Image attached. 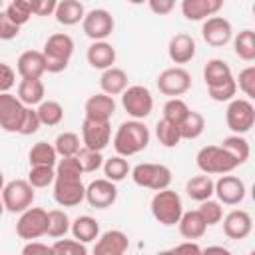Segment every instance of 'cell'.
Segmentation results:
<instances>
[{
  "mask_svg": "<svg viewBox=\"0 0 255 255\" xmlns=\"http://www.w3.org/2000/svg\"><path fill=\"white\" fill-rule=\"evenodd\" d=\"M149 137L151 133L143 120H126L114 133V149L118 155L129 157L143 151L149 145Z\"/></svg>",
  "mask_w": 255,
  "mask_h": 255,
  "instance_id": "1",
  "label": "cell"
},
{
  "mask_svg": "<svg viewBox=\"0 0 255 255\" xmlns=\"http://www.w3.org/2000/svg\"><path fill=\"white\" fill-rule=\"evenodd\" d=\"M74 40L70 34L64 32H56L52 36H48V40L44 42V58H46V72L48 74H60L68 68L70 58L74 54Z\"/></svg>",
  "mask_w": 255,
  "mask_h": 255,
  "instance_id": "2",
  "label": "cell"
},
{
  "mask_svg": "<svg viewBox=\"0 0 255 255\" xmlns=\"http://www.w3.org/2000/svg\"><path fill=\"white\" fill-rule=\"evenodd\" d=\"M195 163L201 173L207 175H223L231 173L233 169L239 167V161L223 147V145H205L197 151Z\"/></svg>",
  "mask_w": 255,
  "mask_h": 255,
  "instance_id": "3",
  "label": "cell"
},
{
  "mask_svg": "<svg viewBox=\"0 0 255 255\" xmlns=\"http://www.w3.org/2000/svg\"><path fill=\"white\" fill-rule=\"evenodd\" d=\"M149 209L157 223L171 227V225H177V221L183 213V203H181V197L177 191L165 187V189L155 191V195L149 201Z\"/></svg>",
  "mask_w": 255,
  "mask_h": 255,
  "instance_id": "4",
  "label": "cell"
},
{
  "mask_svg": "<svg viewBox=\"0 0 255 255\" xmlns=\"http://www.w3.org/2000/svg\"><path fill=\"white\" fill-rule=\"evenodd\" d=\"M52 185H54V199L62 207H76L86 197V185L80 173H56Z\"/></svg>",
  "mask_w": 255,
  "mask_h": 255,
  "instance_id": "5",
  "label": "cell"
},
{
  "mask_svg": "<svg viewBox=\"0 0 255 255\" xmlns=\"http://www.w3.org/2000/svg\"><path fill=\"white\" fill-rule=\"evenodd\" d=\"M129 175L135 185L151 191L165 189L171 183V169L163 163H137L135 167H131Z\"/></svg>",
  "mask_w": 255,
  "mask_h": 255,
  "instance_id": "6",
  "label": "cell"
},
{
  "mask_svg": "<svg viewBox=\"0 0 255 255\" xmlns=\"http://www.w3.org/2000/svg\"><path fill=\"white\" fill-rule=\"evenodd\" d=\"M36 199V191L28 179H12L2 187V203L10 213H22Z\"/></svg>",
  "mask_w": 255,
  "mask_h": 255,
  "instance_id": "7",
  "label": "cell"
},
{
  "mask_svg": "<svg viewBox=\"0 0 255 255\" xmlns=\"http://www.w3.org/2000/svg\"><path fill=\"white\" fill-rule=\"evenodd\" d=\"M225 124L233 133H247L255 126V108L249 98H233L225 110Z\"/></svg>",
  "mask_w": 255,
  "mask_h": 255,
  "instance_id": "8",
  "label": "cell"
},
{
  "mask_svg": "<svg viewBox=\"0 0 255 255\" xmlns=\"http://www.w3.org/2000/svg\"><path fill=\"white\" fill-rule=\"evenodd\" d=\"M120 96L122 106L131 120H145L153 110V96L145 86H128Z\"/></svg>",
  "mask_w": 255,
  "mask_h": 255,
  "instance_id": "9",
  "label": "cell"
},
{
  "mask_svg": "<svg viewBox=\"0 0 255 255\" xmlns=\"http://www.w3.org/2000/svg\"><path fill=\"white\" fill-rule=\"evenodd\" d=\"M48 229V211L42 207H28L20 213L16 221V235L24 241L40 239L46 235Z\"/></svg>",
  "mask_w": 255,
  "mask_h": 255,
  "instance_id": "10",
  "label": "cell"
},
{
  "mask_svg": "<svg viewBox=\"0 0 255 255\" xmlns=\"http://www.w3.org/2000/svg\"><path fill=\"white\" fill-rule=\"evenodd\" d=\"M155 86L157 90L163 94V96H169V98H179L183 94H187L191 90V74L181 68V66H173V68H165L157 80H155Z\"/></svg>",
  "mask_w": 255,
  "mask_h": 255,
  "instance_id": "11",
  "label": "cell"
},
{
  "mask_svg": "<svg viewBox=\"0 0 255 255\" xmlns=\"http://www.w3.org/2000/svg\"><path fill=\"white\" fill-rule=\"evenodd\" d=\"M114 28H116V20H114L112 12L106 8H94V10L86 12V16L82 20V30L92 42L106 40L108 36H112Z\"/></svg>",
  "mask_w": 255,
  "mask_h": 255,
  "instance_id": "12",
  "label": "cell"
},
{
  "mask_svg": "<svg viewBox=\"0 0 255 255\" xmlns=\"http://www.w3.org/2000/svg\"><path fill=\"white\" fill-rule=\"evenodd\" d=\"M213 195H217L221 205H239L247 195V187L241 177L223 173L217 181H213Z\"/></svg>",
  "mask_w": 255,
  "mask_h": 255,
  "instance_id": "13",
  "label": "cell"
},
{
  "mask_svg": "<svg viewBox=\"0 0 255 255\" xmlns=\"http://www.w3.org/2000/svg\"><path fill=\"white\" fill-rule=\"evenodd\" d=\"M26 106L18 100V96L10 92H0V128L8 133H18Z\"/></svg>",
  "mask_w": 255,
  "mask_h": 255,
  "instance_id": "14",
  "label": "cell"
},
{
  "mask_svg": "<svg viewBox=\"0 0 255 255\" xmlns=\"http://www.w3.org/2000/svg\"><path fill=\"white\" fill-rule=\"evenodd\" d=\"M201 38L205 44H209L213 48H223L233 38V26L223 16H217V14L209 16L201 24Z\"/></svg>",
  "mask_w": 255,
  "mask_h": 255,
  "instance_id": "15",
  "label": "cell"
},
{
  "mask_svg": "<svg viewBox=\"0 0 255 255\" xmlns=\"http://www.w3.org/2000/svg\"><path fill=\"white\" fill-rule=\"evenodd\" d=\"M90 207H96V209H108L116 203L118 199V187H116V181L108 179V177H102V179H94L86 185V197H84Z\"/></svg>",
  "mask_w": 255,
  "mask_h": 255,
  "instance_id": "16",
  "label": "cell"
},
{
  "mask_svg": "<svg viewBox=\"0 0 255 255\" xmlns=\"http://www.w3.org/2000/svg\"><path fill=\"white\" fill-rule=\"evenodd\" d=\"M112 139V126L110 122H96L84 118L82 122V145L88 149L104 151Z\"/></svg>",
  "mask_w": 255,
  "mask_h": 255,
  "instance_id": "17",
  "label": "cell"
},
{
  "mask_svg": "<svg viewBox=\"0 0 255 255\" xmlns=\"http://www.w3.org/2000/svg\"><path fill=\"white\" fill-rule=\"evenodd\" d=\"M221 221H223V233L235 241L249 237L253 231V219L245 209H231L227 215H223Z\"/></svg>",
  "mask_w": 255,
  "mask_h": 255,
  "instance_id": "18",
  "label": "cell"
},
{
  "mask_svg": "<svg viewBox=\"0 0 255 255\" xmlns=\"http://www.w3.org/2000/svg\"><path fill=\"white\" fill-rule=\"evenodd\" d=\"M195 52H197V44H195L193 36H189L185 32H177L175 36H171V40L167 44V56L177 66L191 62L195 58Z\"/></svg>",
  "mask_w": 255,
  "mask_h": 255,
  "instance_id": "19",
  "label": "cell"
},
{
  "mask_svg": "<svg viewBox=\"0 0 255 255\" xmlns=\"http://www.w3.org/2000/svg\"><path fill=\"white\" fill-rule=\"evenodd\" d=\"M129 247V239L120 229H108L102 235H98V241L94 245L96 255H124Z\"/></svg>",
  "mask_w": 255,
  "mask_h": 255,
  "instance_id": "20",
  "label": "cell"
},
{
  "mask_svg": "<svg viewBox=\"0 0 255 255\" xmlns=\"http://www.w3.org/2000/svg\"><path fill=\"white\" fill-rule=\"evenodd\" d=\"M225 0H181V14L189 22H201L221 12Z\"/></svg>",
  "mask_w": 255,
  "mask_h": 255,
  "instance_id": "21",
  "label": "cell"
},
{
  "mask_svg": "<svg viewBox=\"0 0 255 255\" xmlns=\"http://www.w3.org/2000/svg\"><path fill=\"white\" fill-rule=\"evenodd\" d=\"M84 114L88 120H96V122H110L112 116L116 114V102L114 96H108L104 92L94 94L86 100L84 104Z\"/></svg>",
  "mask_w": 255,
  "mask_h": 255,
  "instance_id": "22",
  "label": "cell"
},
{
  "mask_svg": "<svg viewBox=\"0 0 255 255\" xmlns=\"http://www.w3.org/2000/svg\"><path fill=\"white\" fill-rule=\"evenodd\" d=\"M16 72L20 78H42L46 74V58L40 50H26L16 60Z\"/></svg>",
  "mask_w": 255,
  "mask_h": 255,
  "instance_id": "23",
  "label": "cell"
},
{
  "mask_svg": "<svg viewBox=\"0 0 255 255\" xmlns=\"http://www.w3.org/2000/svg\"><path fill=\"white\" fill-rule=\"evenodd\" d=\"M86 60L96 70H106L116 64V48L108 40H96L88 46Z\"/></svg>",
  "mask_w": 255,
  "mask_h": 255,
  "instance_id": "24",
  "label": "cell"
},
{
  "mask_svg": "<svg viewBox=\"0 0 255 255\" xmlns=\"http://www.w3.org/2000/svg\"><path fill=\"white\" fill-rule=\"evenodd\" d=\"M177 227H179V233L183 239H191V241H197L205 235L207 231V223L203 221L201 213L197 209L193 211H183L179 221H177Z\"/></svg>",
  "mask_w": 255,
  "mask_h": 255,
  "instance_id": "25",
  "label": "cell"
},
{
  "mask_svg": "<svg viewBox=\"0 0 255 255\" xmlns=\"http://www.w3.org/2000/svg\"><path fill=\"white\" fill-rule=\"evenodd\" d=\"M54 16H56V22L62 26H76L84 20L86 8L80 0H58Z\"/></svg>",
  "mask_w": 255,
  "mask_h": 255,
  "instance_id": "26",
  "label": "cell"
},
{
  "mask_svg": "<svg viewBox=\"0 0 255 255\" xmlns=\"http://www.w3.org/2000/svg\"><path fill=\"white\" fill-rule=\"evenodd\" d=\"M70 231H72V237L74 239H78L82 243H92L100 235V223L92 215H78L70 223Z\"/></svg>",
  "mask_w": 255,
  "mask_h": 255,
  "instance_id": "27",
  "label": "cell"
},
{
  "mask_svg": "<svg viewBox=\"0 0 255 255\" xmlns=\"http://www.w3.org/2000/svg\"><path fill=\"white\" fill-rule=\"evenodd\" d=\"M100 88L108 96H120L128 88V74L116 66L106 68L102 70V76H100Z\"/></svg>",
  "mask_w": 255,
  "mask_h": 255,
  "instance_id": "28",
  "label": "cell"
},
{
  "mask_svg": "<svg viewBox=\"0 0 255 255\" xmlns=\"http://www.w3.org/2000/svg\"><path fill=\"white\" fill-rule=\"evenodd\" d=\"M46 96L42 78H22L18 84V100L24 106H38Z\"/></svg>",
  "mask_w": 255,
  "mask_h": 255,
  "instance_id": "29",
  "label": "cell"
},
{
  "mask_svg": "<svg viewBox=\"0 0 255 255\" xmlns=\"http://www.w3.org/2000/svg\"><path fill=\"white\" fill-rule=\"evenodd\" d=\"M185 193H187L189 199H193L197 203L203 201V199H209L213 195V179H211V175L199 173V175H193L191 179H187Z\"/></svg>",
  "mask_w": 255,
  "mask_h": 255,
  "instance_id": "30",
  "label": "cell"
},
{
  "mask_svg": "<svg viewBox=\"0 0 255 255\" xmlns=\"http://www.w3.org/2000/svg\"><path fill=\"white\" fill-rule=\"evenodd\" d=\"M233 78V72L229 68V64L225 60H219V58H211L205 68H203V80H205V86H217V84H223L225 80Z\"/></svg>",
  "mask_w": 255,
  "mask_h": 255,
  "instance_id": "31",
  "label": "cell"
},
{
  "mask_svg": "<svg viewBox=\"0 0 255 255\" xmlns=\"http://www.w3.org/2000/svg\"><path fill=\"white\" fill-rule=\"evenodd\" d=\"M233 40V50L235 56L243 62H253L255 60V32L251 28L241 30L237 36L231 38Z\"/></svg>",
  "mask_w": 255,
  "mask_h": 255,
  "instance_id": "32",
  "label": "cell"
},
{
  "mask_svg": "<svg viewBox=\"0 0 255 255\" xmlns=\"http://www.w3.org/2000/svg\"><path fill=\"white\" fill-rule=\"evenodd\" d=\"M28 161H30V165H52V167H56L58 153H56L54 143L36 141L28 151Z\"/></svg>",
  "mask_w": 255,
  "mask_h": 255,
  "instance_id": "33",
  "label": "cell"
},
{
  "mask_svg": "<svg viewBox=\"0 0 255 255\" xmlns=\"http://www.w3.org/2000/svg\"><path fill=\"white\" fill-rule=\"evenodd\" d=\"M177 128H179L181 139H197L205 129V118H203V114L189 110V114L185 116V120Z\"/></svg>",
  "mask_w": 255,
  "mask_h": 255,
  "instance_id": "34",
  "label": "cell"
},
{
  "mask_svg": "<svg viewBox=\"0 0 255 255\" xmlns=\"http://www.w3.org/2000/svg\"><path fill=\"white\" fill-rule=\"evenodd\" d=\"M38 112V118L42 122V126H58L62 120H64V108L60 102L56 100H42L36 108Z\"/></svg>",
  "mask_w": 255,
  "mask_h": 255,
  "instance_id": "35",
  "label": "cell"
},
{
  "mask_svg": "<svg viewBox=\"0 0 255 255\" xmlns=\"http://www.w3.org/2000/svg\"><path fill=\"white\" fill-rule=\"evenodd\" d=\"M219 145H223V147H225V149L239 161V165H243V163L249 159V155H251L249 141H247L241 133H231V135L223 137V141H221Z\"/></svg>",
  "mask_w": 255,
  "mask_h": 255,
  "instance_id": "36",
  "label": "cell"
},
{
  "mask_svg": "<svg viewBox=\"0 0 255 255\" xmlns=\"http://www.w3.org/2000/svg\"><path fill=\"white\" fill-rule=\"evenodd\" d=\"M102 169H104V175L108 179L116 181V183L126 179L129 175V171H131V167H129V163H128V159L124 155H112V157L104 159Z\"/></svg>",
  "mask_w": 255,
  "mask_h": 255,
  "instance_id": "37",
  "label": "cell"
},
{
  "mask_svg": "<svg viewBox=\"0 0 255 255\" xmlns=\"http://www.w3.org/2000/svg\"><path fill=\"white\" fill-rule=\"evenodd\" d=\"M70 217L64 209H50L48 211V229H46V235L52 237V239H58V237H64L68 231H70Z\"/></svg>",
  "mask_w": 255,
  "mask_h": 255,
  "instance_id": "38",
  "label": "cell"
},
{
  "mask_svg": "<svg viewBox=\"0 0 255 255\" xmlns=\"http://www.w3.org/2000/svg\"><path fill=\"white\" fill-rule=\"evenodd\" d=\"M155 137L157 141L163 145V147H175L179 141H181V135H179V128L177 124L161 118L157 124H155Z\"/></svg>",
  "mask_w": 255,
  "mask_h": 255,
  "instance_id": "39",
  "label": "cell"
},
{
  "mask_svg": "<svg viewBox=\"0 0 255 255\" xmlns=\"http://www.w3.org/2000/svg\"><path fill=\"white\" fill-rule=\"evenodd\" d=\"M54 147H56V153L58 157H68V155H76L82 147V139L78 133L74 131H62L56 135L54 139Z\"/></svg>",
  "mask_w": 255,
  "mask_h": 255,
  "instance_id": "40",
  "label": "cell"
},
{
  "mask_svg": "<svg viewBox=\"0 0 255 255\" xmlns=\"http://www.w3.org/2000/svg\"><path fill=\"white\" fill-rule=\"evenodd\" d=\"M56 177V169L52 165H30L28 171V181L34 189H42L54 183Z\"/></svg>",
  "mask_w": 255,
  "mask_h": 255,
  "instance_id": "41",
  "label": "cell"
},
{
  "mask_svg": "<svg viewBox=\"0 0 255 255\" xmlns=\"http://www.w3.org/2000/svg\"><path fill=\"white\" fill-rule=\"evenodd\" d=\"M189 106L181 100V98H169L165 104H163V118L173 122V124H181L185 120V116L189 114Z\"/></svg>",
  "mask_w": 255,
  "mask_h": 255,
  "instance_id": "42",
  "label": "cell"
},
{
  "mask_svg": "<svg viewBox=\"0 0 255 255\" xmlns=\"http://www.w3.org/2000/svg\"><path fill=\"white\" fill-rule=\"evenodd\" d=\"M197 211L201 213V217H203V221L207 223V227L217 225V223H221V219H223V207H221V203L215 201V199H211V197L199 201Z\"/></svg>",
  "mask_w": 255,
  "mask_h": 255,
  "instance_id": "43",
  "label": "cell"
},
{
  "mask_svg": "<svg viewBox=\"0 0 255 255\" xmlns=\"http://www.w3.org/2000/svg\"><path fill=\"white\" fill-rule=\"evenodd\" d=\"M76 157H78V161H80L84 173H94V171H98V169L102 167V163H104L102 151L88 149V147H84V145L80 147V151L76 153Z\"/></svg>",
  "mask_w": 255,
  "mask_h": 255,
  "instance_id": "44",
  "label": "cell"
},
{
  "mask_svg": "<svg viewBox=\"0 0 255 255\" xmlns=\"http://www.w3.org/2000/svg\"><path fill=\"white\" fill-rule=\"evenodd\" d=\"M207 94H209V98L213 102H229V100H233L235 94H237L235 78H229V80H225L223 84H217V86H209Z\"/></svg>",
  "mask_w": 255,
  "mask_h": 255,
  "instance_id": "45",
  "label": "cell"
},
{
  "mask_svg": "<svg viewBox=\"0 0 255 255\" xmlns=\"http://www.w3.org/2000/svg\"><path fill=\"white\" fill-rule=\"evenodd\" d=\"M54 253H60V255H86L88 253V247L86 243L78 241V239H56L54 245H52Z\"/></svg>",
  "mask_w": 255,
  "mask_h": 255,
  "instance_id": "46",
  "label": "cell"
},
{
  "mask_svg": "<svg viewBox=\"0 0 255 255\" xmlns=\"http://www.w3.org/2000/svg\"><path fill=\"white\" fill-rule=\"evenodd\" d=\"M235 84L237 88L249 98L253 100L255 98V66H247L239 72V76L235 78Z\"/></svg>",
  "mask_w": 255,
  "mask_h": 255,
  "instance_id": "47",
  "label": "cell"
},
{
  "mask_svg": "<svg viewBox=\"0 0 255 255\" xmlns=\"http://www.w3.org/2000/svg\"><path fill=\"white\" fill-rule=\"evenodd\" d=\"M40 126H42V122H40L38 112L34 110V106H26L18 133H20V135H32V133H36V131L40 129Z\"/></svg>",
  "mask_w": 255,
  "mask_h": 255,
  "instance_id": "48",
  "label": "cell"
},
{
  "mask_svg": "<svg viewBox=\"0 0 255 255\" xmlns=\"http://www.w3.org/2000/svg\"><path fill=\"white\" fill-rule=\"evenodd\" d=\"M4 14H6V18L10 20V22H14L16 26H24V24H28V20L32 18V14H28L26 10H22L20 6H16L14 2H10L8 6H6V10H4Z\"/></svg>",
  "mask_w": 255,
  "mask_h": 255,
  "instance_id": "49",
  "label": "cell"
},
{
  "mask_svg": "<svg viewBox=\"0 0 255 255\" xmlns=\"http://www.w3.org/2000/svg\"><path fill=\"white\" fill-rule=\"evenodd\" d=\"M16 84V72L6 62H0V92H10Z\"/></svg>",
  "mask_w": 255,
  "mask_h": 255,
  "instance_id": "50",
  "label": "cell"
},
{
  "mask_svg": "<svg viewBox=\"0 0 255 255\" xmlns=\"http://www.w3.org/2000/svg\"><path fill=\"white\" fill-rule=\"evenodd\" d=\"M147 6L157 16H167L175 8V0H147Z\"/></svg>",
  "mask_w": 255,
  "mask_h": 255,
  "instance_id": "51",
  "label": "cell"
},
{
  "mask_svg": "<svg viewBox=\"0 0 255 255\" xmlns=\"http://www.w3.org/2000/svg\"><path fill=\"white\" fill-rule=\"evenodd\" d=\"M22 253L24 255H34V253H54V249H52V245H48V243H40V241H36V239H32V241H28L24 247H22Z\"/></svg>",
  "mask_w": 255,
  "mask_h": 255,
  "instance_id": "52",
  "label": "cell"
},
{
  "mask_svg": "<svg viewBox=\"0 0 255 255\" xmlns=\"http://www.w3.org/2000/svg\"><path fill=\"white\" fill-rule=\"evenodd\" d=\"M56 6H58V0H38L34 16H54Z\"/></svg>",
  "mask_w": 255,
  "mask_h": 255,
  "instance_id": "53",
  "label": "cell"
},
{
  "mask_svg": "<svg viewBox=\"0 0 255 255\" xmlns=\"http://www.w3.org/2000/svg\"><path fill=\"white\" fill-rule=\"evenodd\" d=\"M20 34V26H16L14 22H10L4 14V22H2V32H0V40H12Z\"/></svg>",
  "mask_w": 255,
  "mask_h": 255,
  "instance_id": "54",
  "label": "cell"
},
{
  "mask_svg": "<svg viewBox=\"0 0 255 255\" xmlns=\"http://www.w3.org/2000/svg\"><path fill=\"white\" fill-rule=\"evenodd\" d=\"M171 251H173V253H203V251H201V247H199L195 241H191V239H187L185 243L175 245Z\"/></svg>",
  "mask_w": 255,
  "mask_h": 255,
  "instance_id": "55",
  "label": "cell"
},
{
  "mask_svg": "<svg viewBox=\"0 0 255 255\" xmlns=\"http://www.w3.org/2000/svg\"><path fill=\"white\" fill-rule=\"evenodd\" d=\"M16 6H20L22 10H26L28 14H32L34 16V10H36V4H38V0H12Z\"/></svg>",
  "mask_w": 255,
  "mask_h": 255,
  "instance_id": "56",
  "label": "cell"
},
{
  "mask_svg": "<svg viewBox=\"0 0 255 255\" xmlns=\"http://www.w3.org/2000/svg\"><path fill=\"white\" fill-rule=\"evenodd\" d=\"M201 251H205V253L217 251V253H223V255H227V253H229V249H225V247H221V245H211V247H205V249H201Z\"/></svg>",
  "mask_w": 255,
  "mask_h": 255,
  "instance_id": "57",
  "label": "cell"
},
{
  "mask_svg": "<svg viewBox=\"0 0 255 255\" xmlns=\"http://www.w3.org/2000/svg\"><path fill=\"white\" fill-rule=\"evenodd\" d=\"M4 211H6V209H4V203H2V189H0V217H2Z\"/></svg>",
  "mask_w": 255,
  "mask_h": 255,
  "instance_id": "58",
  "label": "cell"
},
{
  "mask_svg": "<svg viewBox=\"0 0 255 255\" xmlns=\"http://www.w3.org/2000/svg\"><path fill=\"white\" fill-rule=\"evenodd\" d=\"M129 4H133V6H137V4H143V2H147V0H128Z\"/></svg>",
  "mask_w": 255,
  "mask_h": 255,
  "instance_id": "59",
  "label": "cell"
},
{
  "mask_svg": "<svg viewBox=\"0 0 255 255\" xmlns=\"http://www.w3.org/2000/svg\"><path fill=\"white\" fill-rule=\"evenodd\" d=\"M2 187H4V173L0 171V189H2Z\"/></svg>",
  "mask_w": 255,
  "mask_h": 255,
  "instance_id": "60",
  "label": "cell"
},
{
  "mask_svg": "<svg viewBox=\"0 0 255 255\" xmlns=\"http://www.w3.org/2000/svg\"><path fill=\"white\" fill-rule=\"evenodd\" d=\"M2 22H4V12H0V32H2Z\"/></svg>",
  "mask_w": 255,
  "mask_h": 255,
  "instance_id": "61",
  "label": "cell"
},
{
  "mask_svg": "<svg viewBox=\"0 0 255 255\" xmlns=\"http://www.w3.org/2000/svg\"><path fill=\"white\" fill-rule=\"evenodd\" d=\"M2 6H4V0H0V10H2Z\"/></svg>",
  "mask_w": 255,
  "mask_h": 255,
  "instance_id": "62",
  "label": "cell"
}]
</instances>
